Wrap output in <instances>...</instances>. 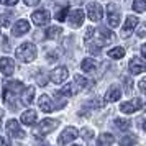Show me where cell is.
<instances>
[{
	"mask_svg": "<svg viewBox=\"0 0 146 146\" xmlns=\"http://www.w3.org/2000/svg\"><path fill=\"white\" fill-rule=\"evenodd\" d=\"M143 128H145V131H146V121H145V123H143Z\"/></svg>",
	"mask_w": 146,
	"mask_h": 146,
	"instance_id": "41",
	"label": "cell"
},
{
	"mask_svg": "<svg viewBox=\"0 0 146 146\" xmlns=\"http://www.w3.org/2000/svg\"><path fill=\"white\" fill-rule=\"evenodd\" d=\"M58 125H59V121H58V120L44 118L40 125H38V133H36V135H48V133H51L53 130H56Z\"/></svg>",
	"mask_w": 146,
	"mask_h": 146,
	"instance_id": "5",
	"label": "cell"
},
{
	"mask_svg": "<svg viewBox=\"0 0 146 146\" xmlns=\"http://www.w3.org/2000/svg\"><path fill=\"white\" fill-rule=\"evenodd\" d=\"M76 146H77V145H76Z\"/></svg>",
	"mask_w": 146,
	"mask_h": 146,
	"instance_id": "43",
	"label": "cell"
},
{
	"mask_svg": "<svg viewBox=\"0 0 146 146\" xmlns=\"http://www.w3.org/2000/svg\"><path fill=\"white\" fill-rule=\"evenodd\" d=\"M133 10L138 12V13H143L146 10V0H135L133 2Z\"/></svg>",
	"mask_w": 146,
	"mask_h": 146,
	"instance_id": "29",
	"label": "cell"
},
{
	"mask_svg": "<svg viewBox=\"0 0 146 146\" xmlns=\"http://www.w3.org/2000/svg\"><path fill=\"white\" fill-rule=\"evenodd\" d=\"M136 141H138L136 135H128V136H125V138L120 139V146H133Z\"/></svg>",
	"mask_w": 146,
	"mask_h": 146,
	"instance_id": "26",
	"label": "cell"
},
{
	"mask_svg": "<svg viewBox=\"0 0 146 146\" xmlns=\"http://www.w3.org/2000/svg\"><path fill=\"white\" fill-rule=\"evenodd\" d=\"M80 67H82L84 72H94V71L97 69V61L92 59V58H86V59L82 61Z\"/></svg>",
	"mask_w": 146,
	"mask_h": 146,
	"instance_id": "19",
	"label": "cell"
},
{
	"mask_svg": "<svg viewBox=\"0 0 146 146\" xmlns=\"http://www.w3.org/2000/svg\"><path fill=\"white\" fill-rule=\"evenodd\" d=\"M120 97H121V90H120V87L115 86V84H113V86L107 90V94H105V100H107V102H117Z\"/></svg>",
	"mask_w": 146,
	"mask_h": 146,
	"instance_id": "18",
	"label": "cell"
},
{
	"mask_svg": "<svg viewBox=\"0 0 146 146\" xmlns=\"http://www.w3.org/2000/svg\"><path fill=\"white\" fill-rule=\"evenodd\" d=\"M80 136L86 139V141H90V139L94 138V130H90V128H84V130L80 131Z\"/></svg>",
	"mask_w": 146,
	"mask_h": 146,
	"instance_id": "31",
	"label": "cell"
},
{
	"mask_svg": "<svg viewBox=\"0 0 146 146\" xmlns=\"http://www.w3.org/2000/svg\"><path fill=\"white\" fill-rule=\"evenodd\" d=\"M35 97V87H27V90L23 92V102L25 104H31Z\"/></svg>",
	"mask_w": 146,
	"mask_h": 146,
	"instance_id": "28",
	"label": "cell"
},
{
	"mask_svg": "<svg viewBox=\"0 0 146 146\" xmlns=\"http://www.w3.org/2000/svg\"><path fill=\"white\" fill-rule=\"evenodd\" d=\"M141 107H143V102H141L138 97H135V99L128 100L125 104H121V105H120V110L123 113H133V112H136V110H139Z\"/></svg>",
	"mask_w": 146,
	"mask_h": 146,
	"instance_id": "6",
	"label": "cell"
},
{
	"mask_svg": "<svg viewBox=\"0 0 146 146\" xmlns=\"http://www.w3.org/2000/svg\"><path fill=\"white\" fill-rule=\"evenodd\" d=\"M17 58L23 62H31L36 58V46L33 43H23L18 49H17Z\"/></svg>",
	"mask_w": 146,
	"mask_h": 146,
	"instance_id": "1",
	"label": "cell"
},
{
	"mask_svg": "<svg viewBox=\"0 0 146 146\" xmlns=\"http://www.w3.org/2000/svg\"><path fill=\"white\" fill-rule=\"evenodd\" d=\"M139 89H141V92H145L146 94V77H143V79L139 80Z\"/></svg>",
	"mask_w": 146,
	"mask_h": 146,
	"instance_id": "36",
	"label": "cell"
},
{
	"mask_svg": "<svg viewBox=\"0 0 146 146\" xmlns=\"http://www.w3.org/2000/svg\"><path fill=\"white\" fill-rule=\"evenodd\" d=\"M145 35H146V27H141V28L138 30V36H141V38H143Z\"/></svg>",
	"mask_w": 146,
	"mask_h": 146,
	"instance_id": "37",
	"label": "cell"
},
{
	"mask_svg": "<svg viewBox=\"0 0 146 146\" xmlns=\"http://www.w3.org/2000/svg\"><path fill=\"white\" fill-rule=\"evenodd\" d=\"M108 56L112 58V59H121L123 56H125V49L121 46H117V48H112L110 51H108Z\"/></svg>",
	"mask_w": 146,
	"mask_h": 146,
	"instance_id": "23",
	"label": "cell"
},
{
	"mask_svg": "<svg viewBox=\"0 0 146 146\" xmlns=\"http://www.w3.org/2000/svg\"><path fill=\"white\" fill-rule=\"evenodd\" d=\"M95 38H97V48L100 46H107V44H110L113 40H115V35L110 31V30H107L104 27H99L95 30Z\"/></svg>",
	"mask_w": 146,
	"mask_h": 146,
	"instance_id": "2",
	"label": "cell"
},
{
	"mask_svg": "<svg viewBox=\"0 0 146 146\" xmlns=\"http://www.w3.org/2000/svg\"><path fill=\"white\" fill-rule=\"evenodd\" d=\"M69 23H71V27L74 28H79L82 23H84V12L80 10V8H76L71 12L69 15Z\"/></svg>",
	"mask_w": 146,
	"mask_h": 146,
	"instance_id": "12",
	"label": "cell"
},
{
	"mask_svg": "<svg viewBox=\"0 0 146 146\" xmlns=\"http://www.w3.org/2000/svg\"><path fill=\"white\" fill-rule=\"evenodd\" d=\"M76 138H77V130H76L74 126H67L66 130L59 135V139H58V141H59V145L64 146V145H67V143H71V141L76 139Z\"/></svg>",
	"mask_w": 146,
	"mask_h": 146,
	"instance_id": "8",
	"label": "cell"
},
{
	"mask_svg": "<svg viewBox=\"0 0 146 146\" xmlns=\"http://www.w3.org/2000/svg\"><path fill=\"white\" fill-rule=\"evenodd\" d=\"M44 35H46V38H49V40H56V38H59L61 35H62V28L61 27H49Z\"/></svg>",
	"mask_w": 146,
	"mask_h": 146,
	"instance_id": "22",
	"label": "cell"
},
{
	"mask_svg": "<svg viewBox=\"0 0 146 146\" xmlns=\"http://www.w3.org/2000/svg\"><path fill=\"white\" fill-rule=\"evenodd\" d=\"M49 18H51V15H49L48 10H36V12H33V15H31V20H33L35 25H38V27L46 25L48 21H49Z\"/></svg>",
	"mask_w": 146,
	"mask_h": 146,
	"instance_id": "9",
	"label": "cell"
},
{
	"mask_svg": "<svg viewBox=\"0 0 146 146\" xmlns=\"http://www.w3.org/2000/svg\"><path fill=\"white\" fill-rule=\"evenodd\" d=\"M128 69H130V72L133 76H136V74H141L143 71L146 69V64L143 62V59H139V58H133L130 61V64H128Z\"/></svg>",
	"mask_w": 146,
	"mask_h": 146,
	"instance_id": "15",
	"label": "cell"
},
{
	"mask_svg": "<svg viewBox=\"0 0 146 146\" xmlns=\"http://www.w3.org/2000/svg\"><path fill=\"white\" fill-rule=\"evenodd\" d=\"M0 71L3 76H12L15 71V62L10 58H2L0 59Z\"/></svg>",
	"mask_w": 146,
	"mask_h": 146,
	"instance_id": "16",
	"label": "cell"
},
{
	"mask_svg": "<svg viewBox=\"0 0 146 146\" xmlns=\"http://www.w3.org/2000/svg\"><path fill=\"white\" fill-rule=\"evenodd\" d=\"M67 12H69V7H64V8H59L58 10V13H56V20L58 21H64L66 20V17H67Z\"/></svg>",
	"mask_w": 146,
	"mask_h": 146,
	"instance_id": "30",
	"label": "cell"
},
{
	"mask_svg": "<svg viewBox=\"0 0 146 146\" xmlns=\"http://www.w3.org/2000/svg\"><path fill=\"white\" fill-rule=\"evenodd\" d=\"M7 131H8V135H10L12 138H25V131L20 128L18 121L13 120V118L7 121Z\"/></svg>",
	"mask_w": 146,
	"mask_h": 146,
	"instance_id": "7",
	"label": "cell"
},
{
	"mask_svg": "<svg viewBox=\"0 0 146 146\" xmlns=\"http://www.w3.org/2000/svg\"><path fill=\"white\" fill-rule=\"evenodd\" d=\"M141 54H143V58H146V43L141 46Z\"/></svg>",
	"mask_w": 146,
	"mask_h": 146,
	"instance_id": "40",
	"label": "cell"
},
{
	"mask_svg": "<svg viewBox=\"0 0 146 146\" xmlns=\"http://www.w3.org/2000/svg\"><path fill=\"white\" fill-rule=\"evenodd\" d=\"M125 84H126V89H131V80H128V77H125Z\"/></svg>",
	"mask_w": 146,
	"mask_h": 146,
	"instance_id": "39",
	"label": "cell"
},
{
	"mask_svg": "<svg viewBox=\"0 0 146 146\" xmlns=\"http://www.w3.org/2000/svg\"><path fill=\"white\" fill-rule=\"evenodd\" d=\"M0 146H8V143H7V139L3 138V136H0Z\"/></svg>",
	"mask_w": 146,
	"mask_h": 146,
	"instance_id": "38",
	"label": "cell"
},
{
	"mask_svg": "<svg viewBox=\"0 0 146 146\" xmlns=\"http://www.w3.org/2000/svg\"><path fill=\"white\" fill-rule=\"evenodd\" d=\"M38 105H40V108L44 113H49L54 110V105H53V102H51V99H49V95H41L40 100H38Z\"/></svg>",
	"mask_w": 146,
	"mask_h": 146,
	"instance_id": "17",
	"label": "cell"
},
{
	"mask_svg": "<svg viewBox=\"0 0 146 146\" xmlns=\"http://www.w3.org/2000/svg\"><path fill=\"white\" fill-rule=\"evenodd\" d=\"M25 2V5H28V7H35V5H38L41 0H23Z\"/></svg>",
	"mask_w": 146,
	"mask_h": 146,
	"instance_id": "35",
	"label": "cell"
},
{
	"mask_svg": "<svg viewBox=\"0 0 146 146\" xmlns=\"http://www.w3.org/2000/svg\"><path fill=\"white\" fill-rule=\"evenodd\" d=\"M74 86L77 87V90H82L87 86V79L84 76H80V74H76L74 76Z\"/></svg>",
	"mask_w": 146,
	"mask_h": 146,
	"instance_id": "24",
	"label": "cell"
},
{
	"mask_svg": "<svg viewBox=\"0 0 146 146\" xmlns=\"http://www.w3.org/2000/svg\"><path fill=\"white\" fill-rule=\"evenodd\" d=\"M136 25H138V18H136V17H128L125 20L123 28H121V38H128V36L133 33V30H135Z\"/></svg>",
	"mask_w": 146,
	"mask_h": 146,
	"instance_id": "11",
	"label": "cell"
},
{
	"mask_svg": "<svg viewBox=\"0 0 146 146\" xmlns=\"http://www.w3.org/2000/svg\"><path fill=\"white\" fill-rule=\"evenodd\" d=\"M67 76H69L67 69L64 66H59L51 72V80H53L54 84H62V82L67 79Z\"/></svg>",
	"mask_w": 146,
	"mask_h": 146,
	"instance_id": "10",
	"label": "cell"
},
{
	"mask_svg": "<svg viewBox=\"0 0 146 146\" xmlns=\"http://www.w3.org/2000/svg\"><path fill=\"white\" fill-rule=\"evenodd\" d=\"M113 136L110 133H102L99 138H97V146H112L113 145Z\"/></svg>",
	"mask_w": 146,
	"mask_h": 146,
	"instance_id": "20",
	"label": "cell"
},
{
	"mask_svg": "<svg viewBox=\"0 0 146 146\" xmlns=\"http://www.w3.org/2000/svg\"><path fill=\"white\" fill-rule=\"evenodd\" d=\"M58 58H59V51H58V49H54L53 53L48 54V61H51V62H54V61L58 59Z\"/></svg>",
	"mask_w": 146,
	"mask_h": 146,
	"instance_id": "33",
	"label": "cell"
},
{
	"mask_svg": "<svg viewBox=\"0 0 146 146\" xmlns=\"http://www.w3.org/2000/svg\"><path fill=\"white\" fill-rule=\"evenodd\" d=\"M21 90H25V86H23V82H20V80H7L5 82V92L12 94V95H17Z\"/></svg>",
	"mask_w": 146,
	"mask_h": 146,
	"instance_id": "13",
	"label": "cell"
},
{
	"mask_svg": "<svg viewBox=\"0 0 146 146\" xmlns=\"http://www.w3.org/2000/svg\"><path fill=\"white\" fill-rule=\"evenodd\" d=\"M18 0H0L2 5H7V7H12V5H17Z\"/></svg>",
	"mask_w": 146,
	"mask_h": 146,
	"instance_id": "34",
	"label": "cell"
},
{
	"mask_svg": "<svg viewBox=\"0 0 146 146\" xmlns=\"http://www.w3.org/2000/svg\"><path fill=\"white\" fill-rule=\"evenodd\" d=\"M10 20H12V15L10 13L0 15V25H2V27H8V25H10Z\"/></svg>",
	"mask_w": 146,
	"mask_h": 146,
	"instance_id": "32",
	"label": "cell"
},
{
	"mask_svg": "<svg viewBox=\"0 0 146 146\" xmlns=\"http://www.w3.org/2000/svg\"><path fill=\"white\" fill-rule=\"evenodd\" d=\"M76 92H79V90H77V87L72 86V84H66V86L59 90L61 95H67V97H69V95H74Z\"/></svg>",
	"mask_w": 146,
	"mask_h": 146,
	"instance_id": "25",
	"label": "cell"
},
{
	"mask_svg": "<svg viewBox=\"0 0 146 146\" xmlns=\"http://www.w3.org/2000/svg\"><path fill=\"white\" fill-rule=\"evenodd\" d=\"M36 112L35 110H27V112H23L21 115V121L25 123V125H33L35 121H36Z\"/></svg>",
	"mask_w": 146,
	"mask_h": 146,
	"instance_id": "21",
	"label": "cell"
},
{
	"mask_svg": "<svg viewBox=\"0 0 146 146\" xmlns=\"http://www.w3.org/2000/svg\"><path fill=\"white\" fill-rule=\"evenodd\" d=\"M28 31H30V23H28V20H18L13 25V28H12V35L13 36H21V35L28 33Z\"/></svg>",
	"mask_w": 146,
	"mask_h": 146,
	"instance_id": "14",
	"label": "cell"
},
{
	"mask_svg": "<svg viewBox=\"0 0 146 146\" xmlns=\"http://www.w3.org/2000/svg\"><path fill=\"white\" fill-rule=\"evenodd\" d=\"M130 120H126V118H117L115 120V126L118 128V130H121V131H125V130H128L130 128Z\"/></svg>",
	"mask_w": 146,
	"mask_h": 146,
	"instance_id": "27",
	"label": "cell"
},
{
	"mask_svg": "<svg viewBox=\"0 0 146 146\" xmlns=\"http://www.w3.org/2000/svg\"><path fill=\"white\" fill-rule=\"evenodd\" d=\"M2 115H3V112H2V110H0V118H2Z\"/></svg>",
	"mask_w": 146,
	"mask_h": 146,
	"instance_id": "42",
	"label": "cell"
},
{
	"mask_svg": "<svg viewBox=\"0 0 146 146\" xmlns=\"http://www.w3.org/2000/svg\"><path fill=\"white\" fill-rule=\"evenodd\" d=\"M87 15H89V18L92 21H99V20H102V17H104V8H102L100 3L90 2V3L87 5Z\"/></svg>",
	"mask_w": 146,
	"mask_h": 146,
	"instance_id": "4",
	"label": "cell"
},
{
	"mask_svg": "<svg viewBox=\"0 0 146 146\" xmlns=\"http://www.w3.org/2000/svg\"><path fill=\"white\" fill-rule=\"evenodd\" d=\"M107 20H108V27L112 28H117L120 25V12L115 3L107 5Z\"/></svg>",
	"mask_w": 146,
	"mask_h": 146,
	"instance_id": "3",
	"label": "cell"
}]
</instances>
